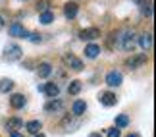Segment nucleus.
<instances>
[{"label":"nucleus","instance_id":"f257e3e1","mask_svg":"<svg viewBox=\"0 0 156 137\" xmlns=\"http://www.w3.org/2000/svg\"><path fill=\"white\" fill-rule=\"evenodd\" d=\"M21 56H23V50H21V46H20V45L10 43L8 46H6V50H4V60H8V62H16V60H20Z\"/></svg>","mask_w":156,"mask_h":137},{"label":"nucleus","instance_id":"f03ea898","mask_svg":"<svg viewBox=\"0 0 156 137\" xmlns=\"http://www.w3.org/2000/svg\"><path fill=\"white\" fill-rule=\"evenodd\" d=\"M118 43H119V46H122L123 50H131V52H133V49H135V33L133 31H123L118 37Z\"/></svg>","mask_w":156,"mask_h":137},{"label":"nucleus","instance_id":"7ed1b4c3","mask_svg":"<svg viewBox=\"0 0 156 137\" xmlns=\"http://www.w3.org/2000/svg\"><path fill=\"white\" fill-rule=\"evenodd\" d=\"M122 81H123L122 71L112 70V71H108V74H106V85L108 87H119V85H122Z\"/></svg>","mask_w":156,"mask_h":137},{"label":"nucleus","instance_id":"20e7f679","mask_svg":"<svg viewBox=\"0 0 156 137\" xmlns=\"http://www.w3.org/2000/svg\"><path fill=\"white\" fill-rule=\"evenodd\" d=\"M147 60H148L147 54H143V52H141V54H133V56H131V58H129V60L125 62V64H127V68H129V70H137V68L145 66Z\"/></svg>","mask_w":156,"mask_h":137},{"label":"nucleus","instance_id":"39448f33","mask_svg":"<svg viewBox=\"0 0 156 137\" xmlns=\"http://www.w3.org/2000/svg\"><path fill=\"white\" fill-rule=\"evenodd\" d=\"M98 37H100V29L98 27H87V29H83L79 33V39H83V41H94Z\"/></svg>","mask_w":156,"mask_h":137},{"label":"nucleus","instance_id":"423d86ee","mask_svg":"<svg viewBox=\"0 0 156 137\" xmlns=\"http://www.w3.org/2000/svg\"><path fill=\"white\" fill-rule=\"evenodd\" d=\"M8 31H10L12 37H21V39H27V37H29V31L21 25V23H12Z\"/></svg>","mask_w":156,"mask_h":137},{"label":"nucleus","instance_id":"0eeeda50","mask_svg":"<svg viewBox=\"0 0 156 137\" xmlns=\"http://www.w3.org/2000/svg\"><path fill=\"white\" fill-rule=\"evenodd\" d=\"M77 12H79L77 2H66L64 4V16L68 17V20H73V17L77 16Z\"/></svg>","mask_w":156,"mask_h":137},{"label":"nucleus","instance_id":"6e6552de","mask_svg":"<svg viewBox=\"0 0 156 137\" xmlns=\"http://www.w3.org/2000/svg\"><path fill=\"white\" fill-rule=\"evenodd\" d=\"M98 100H100V104H104V106H114V104L118 103V97H116V95H114V93L106 91V93H100Z\"/></svg>","mask_w":156,"mask_h":137},{"label":"nucleus","instance_id":"1a4fd4ad","mask_svg":"<svg viewBox=\"0 0 156 137\" xmlns=\"http://www.w3.org/2000/svg\"><path fill=\"white\" fill-rule=\"evenodd\" d=\"M10 106L12 108H16V110H20V108H23V106H25V97H23V95H12L10 97Z\"/></svg>","mask_w":156,"mask_h":137},{"label":"nucleus","instance_id":"9d476101","mask_svg":"<svg viewBox=\"0 0 156 137\" xmlns=\"http://www.w3.org/2000/svg\"><path fill=\"white\" fill-rule=\"evenodd\" d=\"M62 108H64V103H62V100H58V99H50L48 103L44 104V110L46 112H60Z\"/></svg>","mask_w":156,"mask_h":137},{"label":"nucleus","instance_id":"9b49d317","mask_svg":"<svg viewBox=\"0 0 156 137\" xmlns=\"http://www.w3.org/2000/svg\"><path fill=\"white\" fill-rule=\"evenodd\" d=\"M87 110V103L85 100H75L73 106H71V112H73V116H83Z\"/></svg>","mask_w":156,"mask_h":137},{"label":"nucleus","instance_id":"f8f14e48","mask_svg":"<svg viewBox=\"0 0 156 137\" xmlns=\"http://www.w3.org/2000/svg\"><path fill=\"white\" fill-rule=\"evenodd\" d=\"M21 126H23L21 118H8V122H6V129H10V133H14L16 129H20Z\"/></svg>","mask_w":156,"mask_h":137},{"label":"nucleus","instance_id":"ddd939ff","mask_svg":"<svg viewBox=\"0 0 156 137\" xmlns=\"http://www.w3.org/2000/svg\"><path fill=\"white\" fill-rule=\"evenodd\" d=\"M58 93H60V87L56 85V83H46V85H44V95L48 99H56Z\"/></svg>","mask_w":156,"mask_h":137},{"label":"nucleus","instance_id":"4468645a","mask_svg":"<svg viewBox=\"0 0 156 137\" xmlns=\"http://www.w3.org/2000/svg\"><path fill=\"white\" fill-rule=\"evenodd\" d=\"M37 74H39V77H43V79H44V77H48L52 74V66H50L48 62L39 64V66H37Z\"/></svg>","mask_w":156,"mask_h":137},{"label":"nucleus","instance_id":"2eb2a0df","mask_svg":"<svg viewBox=\"0 0 156 137\" xmlns=\"http://www.w3.org/2000/svg\"><path fill=\"white\" fill-rule=\"evenodd\" d=\"M139 45L143 46V50H151L152 49V35L151 33H145L139 37Z\"/></svg>","mask_w":156,"mask_h":137},{"label":"nucleus","instance_id":"dca6fc26","mask_svg":"<svg viewBox=\"0 0 156 137\" xmlns=\"http://www.w3.org/2000/svg\"><path fill=\"white\" fill-rule=\"evenodd\" d=\"M41 128H43V124H41L39 120H31V122H27V124H25V129H27L29 133H33V135L41 133Z\"/></svg>","mask_w":156,"mask_h":137},{"label":"nucleus","instance_id":"f3484780","mask_svg":"<svg viewBox=\"0 0 156 137\" xmlns=\"http://www.w3.org/2000/svg\"><path fill=\"white\" fill-rule=\"evenodd\" d=\"M66 60L69 62V68L71 70H75V71H81L83 70V62L79 60V58H75L73 54H68V56H66Z\"/></svg>","mask_w":156,"mask_h":137},{"label":"nucleus","instance_id":"a211bd4d","mask_svg":"<svg viewBox=\"0 0 156 137\" xmlns=\"http://www.w3.org/2000/svg\"><path fill=\"white\" fill-rule=\"evenodd\" d=\"M98 54H100V46H98V45H93V43H91V45L85 46V56H87V58H97Z\"/></svg>","mask_w":156,"mask_h":137},{"label":"nucleus","instance_id":"6ab92c4d","mask_svg":"<svg viewBox=\"0 0 156 137\" xmlns=\"http://www.w3.org/2000/svg\"><path fill=\"white\" fill-rule=\"evenodd\" d=\"M129 126V116L127 114H118L116 116V128L122 129V128H127Z\"/></svg>","mask_w":156,"mask_h":137},{"label":"nucleus","instance_id":"aec40b11","mask_svg":"<svg viewBox=\"0 0 156 137\" xmlns=\"http://www.w3.org/2000/svg\"><path fill=\"white\" fill-rule=\"evenodd\" d=\"M12 89H14V81L12 79H0V93H10Z\"/></svg>","mask_w":156,"mask_h":137},{"label":"nucleus","instance_id":"412c9836","mask_svg":"<svg viewBox=\"0 0 156 137\" xmlns=\"http://www.w3.org/2000/svg\"><path fill=\"white\" fill-rule=\"evenodd\" d=\"M81 87H83V85H81V81H79V79H75V81H71L69 85H68V93H69V95H77V93L81 91Z\"/></svg>","mask_w":156,"mask_h":137},{"label":"nucleus","instance_id":"4be33fe9","mask_svg":"<svg viewBox=\"0 0 156 137\" xmlns=\"http://www.w3.org/2000/svg\"><path fill=\"white\" fill-rule=\"evenodd\" d=\"M39 21L44 23V25H48V23L54 21V14H52V12H43V14L39 16Z\"/></svg>","mask_w":156,"mask_h":137},{"label":"nucleus","instance_id":"5701e85b","mask_svg":"<svg viewBox=\"0 0 156 137\" xmlns=\"http://www.w3.org/2000/svg\"><path fill=\"white\" fill-rule=\"evenodd\" d=\"M27 39L31 41V43L37 45V43H41V41H43V35H41V33H29V37H27Z\"/></svg>","mask_w":156,"mask_h":137},{"label":"nucleus","instance_id":"b1692460","mask_svg":"<svg viewBox=\"0 0 156 137\" xmlns=\"http://www.w3.org/2000/svg\"><path fill=\"white\" fill-rule=\"evenodd\" d=\"M37 10L43 14V12H48V0H41V2L37 4Z\"/></svg>","mask_w":156,"mask_h":137},{"label":"nucleus","instance_id":"393cba45","mask_svg":"<svg viewBox=\"0 0 156 137\" xmlns=\"http://www.w3.org/2000/svg\"><path fill=\"white\" fill-rule=\"evenodd\" d=\"M106 137H119V129L118 128H110L106 132Z\"/></svg>","mask_w":156,"mask_h":137},{"label":"nucleus","instance_id":"a878e982","mask_svg":"<svg viewBox=\"0 0 156 137\" xmlns=\"http://www.w3.org/2000/svg\"><path fill=\"white\" fill-rule=\"evenodd\" d=\"M143 14H145L147 17H152V6H151V4L143 6Z\"/></svg>","mask_w":156,"mask_h":137},{"label":"nucleus","instance_id":"bb28decb","mask_svg":"<svg viewBox=\"0 0 156 137\" xmlns=\"http://www.w3.org/2000/svg\"><path fill=\"white\" fill-rule=\"evenodd\" d=\"M133 2H135V4H139L141 8H143V6H147V4H151L148 0H133Z\"/></svg>","mask_w":156,"mask_h":137},{"label":"nucleus","instance_id":"cd10ccee","mask_svg":"<svg viewBox=\"0 0 156 137\" xmlns=\"http://www.w3.org/2000/svg\"><path fill=\"white\" fill-rule=\"evenodd\" d=\"M89 137H102V133H98V132H94V133H91Z\"/></svg>","mask_w":156,"mask_h":137},{"label":"nucleus","instance_id":"c85d7f7f","mask_svg":"<svg viewBox=\"0 0 156 137\" xmlns=\"http://www.w3.org/2000/svg\"><path fill=\"white\" fill-rule=\"evenodd\" d=\"M10 137H23L21 133H17V132H14V133H10Z\"/></svg>","mask_w":156,"mask_h":137},{"label":"nucleus","instance_id":"c756f323","mask_svg":"<svg viewBox=\"0 0 156 137\" xmlns=\"http://www.w3.org/2000/svg\"><path fill=\"white\" fill-rule=\"evenodd\" d=\"M127 137H141V135H139V133H129Z\"/></svg>","mask_w":156,"mask_h":137},{"label":"nucleus","instance_id":"7c9ffc66","mask_svg":"<svg viewBox=\"0 0 156 137\" xmlns=\"http://www.w3.org/2000/svg\"><path fill=\"white\" fill-rule=\"evenodd\" d=\"M2 25H4V17L0 16V27H2Z\"/></svg>","mask_w":156,"mask_h":137},{"label":"nucleus","instance_id":"2f4dec72","mask_svg":"<svg viewBox=\"0 0 156 137\" xmlns=\"http://www.w3.org/2000/svg\"><path fill=\"white\" fill-rule=\"evenodd\" d=\"M35 137H44V135H43V133H37V135H35Z\"/></svg>","mask_w":156,"mask_h":137}]
</instances>
